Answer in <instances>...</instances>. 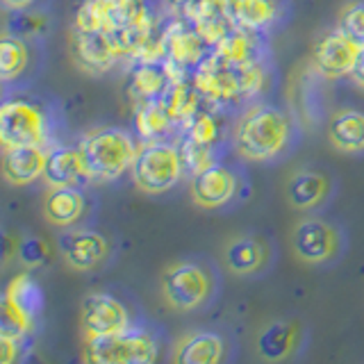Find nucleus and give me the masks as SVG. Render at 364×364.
Returning <instances> with one entry per match:
<instances>
[{
    "mask_svg": "<svg viewBox=\"0 0 364 364\" xmlns=\"http://www.w3.org/2000/svg\"><path fill=\"white\" fill-rule=\"evenodd\" d=\"M291 139V119L273 105H255L242 114L235 128V151L248 162H271Z\"/></svg>",
    "mask_w": 364,
    "mask_h": 364,
    "instance_id": "f257e3e1",
    "label": "nucleus"
},
{
    "mask_svg": "<svg viewBox=\"0 0 364 364\" xmlns=\"http://www.w3.org/2000/svg\"><path fill=\"white\" fill-rule=\"evenodd\" d=\"M267 73L259 62L255 64H228L216 55H208L193 68L191 82L205 100L214 105H232L244 98L259 94Z\"/></svg>",
    "mask_w": 364,
    "mask_h": 364,
    "instance_id": "f03ea898",
    "label": "nucleus"
},
{
    "mask_svg": "<svg viewBox=\"0 0 364 364\" xmlns=\"http://www.w3.org/2000/svg\"><path fill=\"white\" fill-rule=\"evenodd\" d=\"M77 146L82 151L89 178L98 182L119 180L125 171L132 168L136 151H139L130 132L121 128H96L87 132Z\"/></svg>",
    "mask_w": 364,
    "mask_h": 364,
    "instance_id": "7ed1b4c3",
    "label": "nucleus"
},
{
    "mask_svg": "<svg viewBox=\"0 0 364 364\" xmlns=\"http://www.w3.org/2000/svg\"><path fill=\"white\" fill-rule=\"evenodd\" d=\"M185 157L176 144L168 141H144L136 151L130 176L136 189L144 193H166L185 176Z\"/></svg>",
    "mask_w": 364,
    "mask_h": 364,
    "instance_id": "20e7f679",
    "label": "nucleus"
},
{
    "mask_svg": "<svg viewBox=\"0 0 364 364\" xmlns=\"http://www.w3.org/2000/svg\"><path fill=\"white\" fill-rule=\"evenodd\" d=\"M164 301L178 312L198 310L212 294V278L205 267L191 259L168 264L162 273Z\"/></svg>",
    "mask_w": 364,
    "mask_h": 364,
    "instance_id": "39448f33",
    "label": "nucleus"
},
{
    "mask_svg": "<svg viewBox=\"0 0 364 364\" xmlns=\"http://www.w3.org/2000/svg\"><path fill=\"white\" fill-rule=\"evenodd\" d=\"M157 341L144 330H123L117 335L87 339V360L96 364H153Z\"/></svg>",
    "mask_w": 364,
    "mask_h": 364,
    "instance_id": "423d86ee",
    "label": "nucleus"
},
{
    "mask_svg": "<svg viewBox=\"0 0 364 364\" xmlns=\"http://www.w3.org/2000/svg\"><path fill=\"white\" fill-rule=\"evenodd\" d=\"M0 141L3 146H43L48 141V119L39 105L11 98L0 107Z\"/></svg>",
    "mask_w": 364,
    "mask_h": 364,
    "instance_id": "0eeeda50",
    "label": "nucleus"
},
{
    "mask_svg": "<svg viewBox=\"0 0 364 364\" xmlns=\"http://www.w3.org/2000/svg\"><path fill=\"white\" fill-rule=\"evenodd\" d=\"M162 34H164V50H166L164 62L171 80L185 77L189 68H196L208 57L210 46L191 28V23L187 26L182 21H173Z\"/></svg>",
    "mask_w": 364,
    "mask_h": 364,
    "instance_id": "6e6552de",
    "label": "nucleus"
},
{
    "mask_svg": "<svg viewBox=\"0 0 364 364\" xmlns=\"http://www.w3.org/2000/svg\"><path fill=\"white\" fill-rule=\"evenodd\" d=\"M130 328V312L117 296L94 291L82 299V333L87 339L117 335Z\"/></svg>",
    "mask_w": 364,
    "mask_h": 364,
    "instance_id": "1a4fd4ad",
    "label": "nucleus"
},
{
    "mask_svg": "<svg viewBox=\"0 0 364 364\" xmlns=\"http://www.w3.org/2000/svg\"><path fill=\"white\" fill-rule=\"evenodd\" d=\"M294 253L305 264H323L339 253V232L323 219H305L294 228Z\"/></svg>",
    "mask_w": 364,
    "mask_h": 364,
    "instance_id": "9d476101",
    "label": "nucleus"
},
{
    "mask_svg": "<svg viewBox=\"0 0 364 364\" xmlns=\"http://www.w3.org/2000/svg\"><path fill=\"white\" fill-rule=\"evenodd\" d=\"M360 48L353 43L344 32L335 30L321 37L312 48V66L314 71L326 80H339L350 75L360 57Z\"/></svg>",
    "mask_w": 364,
    "mask_h": 364,
    "instance_id": "9b49d317",
    "label": "nucleus"
},
{
    "mask_svg": "<svg viewBox=\"0 0 364 364\" xmlns=\"http://www.w3.org/2000/svg\"><path fill=\"white\" fill-rule=\"evenodd\" d=\"M239 180L230 168L223 164H212L191 176L189 193L191 200L203 210H219L228 205L237 193Z\"/></svg>",
    "mask_w": 364,
    "mask_h": 364,
    "instance_id": "f8f14e48",
    "label": "nucleus"
},
{
    "mask_svg": "<svg viewBox=\"0 0 364 364\" xmlns=\"http://www.w3.org/2000/svg\"><path fill=\"white\" fill-rule=\"evenodd\" d=\"M230 3L232 0H196L187 9H182L191 28L200 34L210 48H214L235 28Z\"/></svg>",
    "mask_w": 364,
    "mask_h": 364,
    "instance_id": "ddd939ff",
    "label": "nucleus"
},
{
    "mask_svg": "<svg viewBox=\"0 0 364 364\" xmlns=\"http://www.w3.org/2000/svg\"><path fill=\"white\" fill-rule=\"evenodd\" d=\"M73 57L75 64L85 73L102 75L121 60V50L107 32H75L73 37Z\"/></svg>",
    "mask_w": 364,
    "mask_h": 364,
    "instance_id": "4468645a",
    "label": "nucleus"
},
{
    "mask_svg": "<svg viewBox=\"0 0 364 364\" xmlns=\"http://www.w3.org/2000/svg\"><path fill=\"white\" fill-rule=\"evenodd\" d=\"M60 255L75 271H91L109 255V244L100 232L71 230L60 237Z\"/></svg>",
    "mask_w": 364,
    "mask_h": 364,
    "instance_id": "2eb2a0df",
    "label": "nucleus"
},
{
    "mask_svg": "<svg viewBox=\"0 0 364 364\" xmlns=\"http://www.w3.org/2000/svg\"><path fill=\"white\" fill-rule=\"evenodd\" d=\"M89 171L80 146H57L48 151L43 182L48 187H82L89 182Z\"/></svg>",
    "mask_w": 364,
    "mask_h": 364,
    "instance_id": "dca6fc26",
    "label": "nucleus"
},
{
    "mask_svg": "<svg viewBox=\"0 0 364 364\" xmlns=\"http://www.w3.org/2000/svg\"><path fill=\"white\" fill-rule=\"evenodd\" d=\"M46 157L43 146H3V176L9 185H32L43 178Z\"/></svg>",
    "mask_w": 364,
    "mask_h": 364,
    "instance_id": "f3484780",
    "label": "nucleus"
},
{
    "mask_svg": "<svg viewBox=\"0 0 364 364\" xmlns=\"http://www.w3.org/2000/svg\"><path fill=\"white\" fill-rule=\"evenodd\" d=\"M223 262L237 276H255L269 264V246L257 235H239L225 244Z\"/></svg>",
    "mask_w": 364,
    "mask_h": 364,
    "instance_id": "a211bd4d",
    "label": "nucleus"
},
{
    "mask_svg": "<svg viewBox=\"0 0 364 364\" xmlns=\"http://www.w3.org/2000/svg\"><path fill=\"white\" fill-rule=\"evenodd\" d=\"M87 208L80 187H50L43 196V216L55 228H71L82 219Z\"/></svg>",
    "mask_w": 364,
    "mask_h": 364,
    "instance_id": "6ab92c4d",
    "label": "nucleus"
},
{
    "mask_svg": "<svg viewBox=\"0 0 364 364\" xmlns=\"http://www.w3.org/2000/svg\"><path fill=\"white\" fill-rule=\"evenodd\" d=\"M330 193V180L321 171L303 168L296 171L287 182V200L296 210H314Z\"/></svg>",
    "mask_w": 364,
    "mask_h": 364,
    "instance_id": "aec40b11",
    "label": "nucleus"
},
{
    "mask_svg": "<svg viewBox=\"0 0 364 364\" xmlns=\"http://www.w3.org/2000/svg\"><path fill=\"white\" fill-rule=\"evenodd\" d=\"M328 139L341 153H364V112H335L328 121Z\"/></svg>",
    "mask_w": 364,
    "mask_h": 364,
    "instance_id": "412c9836",
    "label": "nucleus"
},
{
    "mask_svg": "<svg viewBox=\"0 0 364 364\" xmlns=\"http://www.w3.org/2000/svg\"><path fill=\"white\" fill-rule=\"evenodd\" d=\"M171 82L168 68L164 60L155 62H139L128 80V94L139 105L146 100H159Z\"/></svg>",
    "mask_w": 364,
    "mask_h": 364,
    "instance_id": "4be33fe9",
    "label": "nucleus"
},
{
    "mask_svg": "<svg viewBox=\"0 0 364 364\" xmlns=\"http://www.w3.org/2000/svg\"><path fill=\"white\" fill-rule=\"evenodd\" d=\"M225 344L221 335L210 330H198L187 337H182L176 346L173 362L180 364H216L223 360Z\"/></svg>",
    "mask_w": 364,
    "mask_h": 364,
    "instance_id": "5701e85b",
    "label": "nucleus"
},
{
    "mask_svg": "<svg viewBox=\"0 0 364 364\" xmlns=\"http://www.w3.org/2000/svg\"><path fill=\"white\" fill-rule=\"evenodd\" d=\"M296 335L299 330L291 321H273L267 328L259 330L255 350L262 360L267 362H280L284 358L291 355V350L296 348Z\"/></svg>",
    "mask_w": 364,
    "mask_h": 364,
    "instance_id": "b1692460",
    "label": "nucleus"
},
{
    "mask_svg": "<svg viewBox=\"0 0 364 364\" xmlns=\"http://www.w3.org/2000/svg\"><path fill=\"white\" fill-rule=\"evenodd\" d=\"M230 11L235 28L262 32L280 16V0H232Z\"/></svg>",
    "mask_w": 364,
    "mask_h": 364,
    "instance_id": "393cba45",
    "label": "nucleus"
},
{
    "mask_svg": "<svg viewBox=\"0 0 364 364\" xmlns=\"http://www.w3.org/2000/svg\"><path fill=\"white\" fill-rule=\"evenodd\" d=\"M3 299H7L16 310L26 314L30 321H37V316L41 314L43 303H46L41 284L34 280L32 273H18V276L11 278Z\"/></svg>",
    "mask_w": 364,
    "mask_h": 364,
    "instance_id": "a878e982",
    "label": "nucleus"
},
{
    "mask_svg": "<svg viewBox=\"0 0 364 364\" xmlns=\"http://www.w3.org/2000/svg\"><path fill=\"white\" fill-rule=\"evenodd\" d=\"M200 91L193 87V82H187L185 77L171 80L166 91L159 96V102L166 109L173 123H185L193 112L200 109Z\"/></svg>",
    "mask_w": 364,
    "mask_h": 364,
    "instance_id": "bb28decb",
    "label": "nucleus"
},
{
    "mask_svg": "<svg viewBox=\"0 0 364 364\" xmlns=\"http://www.w3.org/2000/svg\"><path fill=\"white\" fill-rule=\"evenodd\" d=\"M212 55L228 64H255L259 62V43L255 39V32L232 28L214 46Z\"/></svg>",
    "mask_w": 364,
    "mask_h": 364,
    "instance_id": "cd10ccee",
    "label": "nucleus"
},
{
    "mask_svg": "<svg viewBox=\"0 0 364 364\" xmlns=\"http://www.w3.org/2000/svg\"><path fill=\"white\" fill-rule=\"evenodd\" d=\"M173 121L166 114L159 100H146L136 105L134 112V128L141 141H162L173 128Z\"/></svg>",
    "mask_w": 364,
    "mask_h": 364,
    "instance_id": "c85d7f7f",
    "label": "nucleus"
},
{
    "mask_svg": "<svg viewBox=\"0 0 364 364\" xmlns=\"http://www.w3.org/2000/svg\"><path fill=\"white\" fill-rule=\"evenodd\" d=\"M75 32H112L114 30V0H82L73 21Z\"/></svg>",
    "mask_w": 364,
    "mask_h": 364,
    "instance_id": "c756f323",
    "label": "nucleus"
},
{
    "mask_svg": "<svg viewBox=\"0 0 364 364\" xmlns=\"http://www.w3.org/2000/svg\"><path fill=\"white\" fill-rule=\"evenodd\" d=\"M182 141L193 146L214 148L219 141V121L210 109H196L191 117L182 123Z\"/></svg>",
    "mask_w": 364,
    "mask_h": 364,
    "instance_id": "7c9ffc66",
    "label": "nucleus"
},
{
    "mask_svg": "<svg viewBox=\"0 0 364 364\" xmlns=\"http://www.w3.org/2000/svg\"><path fill=\"white\" fill-rule=\"evenodd\" d=\"M28 46L23 43V39L16 34H5L0 41V80L11 82V80L21 77L28 68Z\"/></svg>",
    "mask_w": 364,
    "mask_h": 364,
    "instance_id": "2f4dec72",
    "label": "nucleus"
},
{
    "mask_svg": "<svg viewBox=\"0 0 364 364\" xmlns=\"http://www.w3.org/2000/svg\"><path fill=\"white\" fill-rule=\"evenodd\" d=\"M153 26L148 0H114V30Z\"/></svg>",
    "mask_w": 364,
    "mask_h": 364,
    "instance_id": "473e14b6",
    "label": "nucleus"
},
{
    "mask_svg": "<svg viewBox=\"0 0 364 364\" xmlns=\"http://www.w3.org/2000/svg\"><path fill=\"white\" fill-rule=\"evenodd\" d=\"M32 326L34 321H30V318L21 310H16L7 299L0 301V337L23 341V337L30 333Z\"/></svg>",
    "mask_w": 364,
    "mask_h": 364,
    "instance_id": "72a5a7b5",
    "label": "nucleus"
},
{
    "mask_svg": "<svg viewBox=\"0 0 364 364\" xmlns=\"http://www.w3.org/2000/svg\"><path fill=\"white\" fill-rule=\"evenodd\" d=\"M337 30L344 32L360 50H364V3H350L341 9Z\"/></svg>",
    "mask_w": 364,
    "mask_h": 364,
    "instance_id": "f704fd0d",
    "label": "nucleus"
},
{
    "mask_svg": "<svg viewBox=\"0 0 364 364\" xmlns=\"http://www.w3.org/2000/svg\"><path fill=\"white\" fill-rule=\"evenodd\" d=\"M16 255L23 262V267L37 269V267H41V264L48 262L50 248L41 237H23L18 242V246H16Z\"/></svg>",
    "mask_w": 364,
    "mask_h": 364,
    "instance_id": "c9c22d12",
    "label": "nucleus"
},
{
    "mask_svg": "<svg viewBox=\"0 0 364 364\" xmlns=\"http://www.w3.org/2000/svg\"><path fill=\"white\" fill-rule=\"evenodd\" d=\"M182 157H185V168L189 173H198V171L208 168L212 164H216L214 157V148H205V146H193L182 141Z\"/></svg>",
    "mask_w": 364,
    "mask_h": 364,
    "instance_id": "e433bc0d",
    "label": "nucleus"
},
{
    "mask_svg": "<svg viewBox=\"0 0 364 364\" xmlns=\"http://www.w3.org/2000/svg\"><path fill=\"white\" fill-rule=\"evenodd\" d=\"M43 16L41 14H26V9H21L14 21H9V30L11 34H16V37H34V34H39L41 28H43Z\"/></svg>",
    "mask_w": 364,
    "mask_h": 364,
    "instance_id": "4c0bfd02",
    "label": "nucleus"
},
{
    "mask_svg": "<svg viewBox=\"0 0 364 364\" xmlns=\"http://www.w3.org/2000/svg\"><path fill=\"white\" fill-rule=\"evenodd\" d=\"M18 344H21V341H16V339L0 337V362H3V364L14 362L16 355H18Z\"/></svg>",
    "mask_w": 364,
    "mask_h": 364,
    "instance_id": "58836bf2",
    "label": "nucleus"
},
{
    "mask_svg": "<svg viewBox=\"0 0 364 364\" xmlns=\"http://www.w3.org/2000/svg\"><path fill=\"white\" fill-rule=\"evenodd\" d=\"M350 77H353V82H355V85H358L360 89H364V50L360 53V57H358V62H355V68H353Z\"/></svg>",
    "mask_w": 364,
    "mask_h": 364,
    "instance_id": "ea45409f",
    "label": "nucleus"
},
{
    "mask_svg": "<svg viewBox=\"0 0 364 364\" xmlns=\"http://www.w3.org/2000/svg\"><path fill=\"white\" fill-rule=\"evenodd\" d=\"M37 0H3V5L7 7V9H11V11H21V9H28V7H32Z\"/></svg>",
    "mask_w": 364,
    "mask_h": 364,
    "instance_id": "a19ab883",
    "label": "nucleus"
},
{
    "mask_svg": "<svg viewBox=\"0 0 364 364\" xmlns=\"http://www.w3.org/2000/svg\"><path fill=\"white\" fill-rule=\"evenodd\" d=\"M168 5H173V7H178V9H187L189 5H193L196 0H166Z\"/></svg>",
    "mask_w": 364,
    "mask_h": 364,
    "instance_id": "79ce46f5",
    "label": "nucleus"
}]
</instances>
